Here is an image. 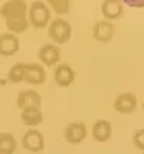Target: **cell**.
Wrapping results in <instances>:
<instances>
[{
  "label": "cell",
  "mask_w": 144,
  "mask_h": 154,
  "mask_svg": "<svg viewBox=\"0 0 144 154\" xmlns=\"http://www.w3.org/2000/svg\"><path fill=\"white\" fill-rule=\"evenodd\" d=\"M0 16L5 19L6 29L12 34H22L31 25L28 20V5L25 0H8L0 6Z\"/></svg>",
  "instance_id": "cell-1"
},
{
  "label": "cell",
  "mask_w": 144,
  "mask_h": 154,
  "mask_svg": "<svg viewBox=\"0 0 144 154\" xmlns=\"http://www.w3.org/2000/svg\"><path fill=\"white\" fill-rule=\"evenodd\" d=\"M8 79L12 83L27 82L30 85H42L45 83L47 72L39 63H14L8 72Z\"/></svg>",
  "instance_id": "cell-2"
},
{
  "label": "cell",
  "mask_w": 144,
  "mask_h": 154,
  "mask_svg": "<svg viewBox=\"0 0 144 154\" xmlns=\"http://www.w3.org/2000/svg\"><path fill=\"white\" fill-rule=\"evenodd\" d=\"M28 20L36 29H45L51 22V9L45 2H33L28 6Z\"/></svg>",
  "instance_id": "cell-3"
},
{
  "label": "cell",
  "mask_w": 144,
  "mask_h": 154,
  "mask_svg": "<svg viewBox=\"0 0 144 154\" xmlns=\"http://www.w3.org/2000/svg\"><path fill=\"white\" fill-rule=\"evenodd\" d=\"M47 29H48L50 40L53 43H56V45H64V43L70 42L71 32H73L71 25L62 17H57L54 20H51Z\"/></svg>",
  "instance_id": "cell-4"
},
{
  "label": "cell",
  "mask_w": 144,
  "mask_h": 154,
  "mask_svg": "<svg viewBox=\"0 0 144 154\" xmlns=\"http://www.w3.org/2000/svg\"><path fill=\"white\" fill-rule=\"evenodd\" d=\"M85 137H87V126L82 122H71L64 130L65 142H68L71 145H77V143L84 142Z\"/></svg>",
  "instance_id": "cell-5"
},
{
  "label": "cell",
  "mask_w": 144,
  "mask_h": 154,
  "mask_svg": "<svg viewBox=\"0 0 144 154\" xmlns=\"http://www.w3.org/2000/svg\"><path fill=\"white\" fill-rule=\"evenodd\" d=\"M39 60H41L45 66H56L61 60V49L56 43H45L39 48Z\"/></svg>",
  "instance_id": "cell-6"
},
{
  "label": "cell",
  "mask_w": 144,
  "mask_h": 154,
  "mask_svg": "<svg viewBox=\"0 0 144 154\" xmlns=\"http://www.w3.org/2000/svg\"><path fill=\"white\" fill-rule=\"evenodd\" d=\"M22 145H23L25 149L30 151V152H41L44 149V146H45V140H44V136H42L41 131L31 128V130H28L27 133L23 134Z\"/></svg>",
  "instance_id": "cell-7"
},
{
  "label": "cell",
  "mask_w": 144,
  "mask_h": 154,
  "mask_svg": "<svg viewBox=\"0 0 144 154\" xmlns=\"http://www.w3.org/2000/svg\"><path fill=\"white\" fill-rule=\"evenodd\" d=\"M19 48H20V42L17 34H12L9 31L0 34V56L11 57L17 53Z\"/></svg>",
  "instance_id": "cell-8"
},
{
  "label": "cell",
  "mask_w": 144,
  "mask_h": 154,
  "mask_svg": "<svg viewBox=\"0 0 144 154\" xmlns=\"http://www.w3.org/2000/svg\"><path fill=\"white\" fill-rule=\"evenodd\" d=\"M115 34V26L110 20H98L93 26V38L99 43H109L112 42Z\"/></svg>",
  "instance_id": "cell-9"
},
{
  "label": "cell",
  "mask_w": 144,
  "mask_h": 154,
  "mask_svg": "<svg viewBox=\"0 0 144 154\" xmlns=\"http://www.w3.org/2000/svg\"><path fill=\"white\" fill-rule=\"evenodd\" d=\"M113 108L119 114H132L136 108V96L133 93L119 94L113 102Z\"/></svg>",
  "instance_id": "cell-10"
},
{
  "label": "cell",
  "mask_w": 144,
  "mask_h": 154,
  "mask_svg": "<svg viewBox=\"0 0 144 154\" xmlns=\"http://www.w3.org/2000/svg\"><path fill=\"white\" fill-rule=\"evenodd\" d=\"M53 77H54V82H56L57 86H61V88H67V86H70V85L74 82V79H76V72H74V69H73L70 65L61 63V65L56 66Z\"/></svg>",
  "instance_id": "cell-11"
},
{
  "label": "cell",
  "mask_w": 144,
  "mask_h": 154,
  "mask_svg": "<svg viewBox=\"0 0 144 154\" xmlns=\"http://www.w3.org/2000/svg\"><path fill=\"white\" fill-rule=\"evenodd\" d=\"M17 106L28 108V106H42V96L36 89H22L17 94Z\"/></svg>",
  "instance_id": "cell-12"
},
{
  "label": "cell",
  "mask_w": 144,
  "mask_h": 154,
  "mask_svg": "<svg viewBox=\"0 0 144 154\" xmlns=\"http://www.w3.org/2000/svg\"><path fill=\"white\" fill-rule=\"evenodd\" d=\"M91 134H93V139L99 143H104L112 137V123L107 119H98L93 123V128H91Z\"/></svg>",
  "instance_id": "cell-13"
},
{
  "label": "cell",
  "mask_w": 144,
  "mask_h": 154,
  "mask_svg": "<svg viewBox=\"0 0 144 154\" xmlns=\"http://www.w3.org/2000/svg\"><path fill=\"white\" fill-rule=\"evenodd\" d=\"M20 119L27 126H37L44 122V112L39 106H28L20 109Z\"/></svg>",
  "instance_id": "cell-14"
},
{
  "label": "cell",
  "mask_w": 144,
  "mask_h": 154,
  "mask_svg": "<svg viewBox=\"0 0 144 154\" xmlns=\"http://www.w3.org/2000/svg\"><path fill=\"white\" fill-rule=\"evenodd\" d=\"M101 12L107 20H116L123 17L124 9L121 0H104L101 5Z\"/></svg>",
  "instance_id": "cell-15"
},
{
  "label": "cell",
  "mask_w": 144,
  "mask_h": 154,
  "mask_svg": "<svg viewBox=\"0 0 144 154\" xmlns=\"http://www.w3.org/2000/svg\"><path fill=\"white\" fill-rule=\"evenodd\" d=\"M17 149L16 137L11 133H0V154H14Z\"/></svg>",
  "instance_id": "cell-16"
},
{
  "label": "cell",
  "mask_w": 144,
  "mask_h": 154,
  "mask_svg": "<svg viewBox=\"0 0 144 154\" xmlns=\"http://www.w3.org/2000/svg\"><path fill=\"white\" fill-rule=\"evenodd\" d=\"M44 2L50 6L51 11L56 12L59 17L67 14V12L70 11V6H71L70 0H44Z\"/></svg>",
  "instance_id": "cell-17"
},
{
  "label": "cell",
  "mask_w": 144,
  "mask_h": 154,
  "mask_svg": "<svg viewBox=\"0 0 144 154\" xmlns=\"http://www.w3.org/2000/svg\"><path fill=\"white\" fill-rule=\"evenodd\" d=\"M132 142H133V145H135L138 149L144 151V128H139V130H136V131L133 133Z\"/></svg>",
  "instance_id": "cell-18"
},
{
  "label": "cell",
  "mask_w": 144,
  "mask_h": 154,
  "mask_svg": "<svg viewBox=\"0 0 144 154\" xmlns=\"http://www.w3.org/2000/svg\"><path fill=\"white\" fill-rule=\"evenodd\" d=\"M121 2L130 8H138V9L144 8V0H121Z\"/></svg>",
  "instance_id": "cell-19"
},
{
  "label": "cell",
  "mask_w": 144,
  "mask_h": 154,
  "mask_svg": "<svg viewBox=\"0 0 144 154\" xmlns=\"http://www.w3.org/2000/svg\"><path fill=\"white\" fill-rule=\"evenodd\" d=\"M142 111H144V102H142Z\"/></svg>",
  "instance_id": "cell-20"
},
{
  "label": "cell",
  "mask_w": 144,
  "mask_h": 154,
  "mask_svg": "<svg viewBox=\"0 0 144 154\" xmlns=\"http://www.w3.org/2000/svg\"><path fill=\"white\" fill-rule=\"evenodd\" d=\"M141 154H144V151H142V152H141Z\"/></svg>",
  "instance_id": "cell-21"
}]
</instances>
